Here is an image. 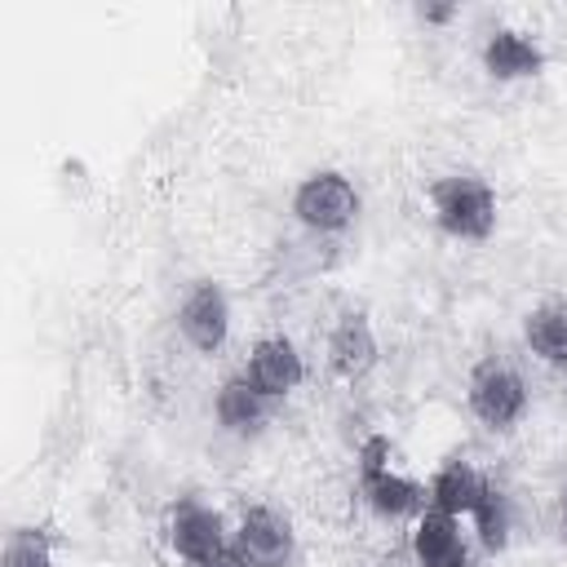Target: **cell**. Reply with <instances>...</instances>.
I'll list each match as a JSON object with an SVG mask.
<instances>
[{"mask_svg":"<svg viewBox=\"0 0 567 567\" xmlns=\"http://www.w3.org/2000/svg\"><path fill=\"white\" fill-rule=\"evenodd\" d=\"M168 549L190 567V563H204V558H213V554H221L226 545H230V536H226V523H221V514L213 509V505H204V501H195V496H186V501H177L173 509H168Z\"/></svg>","mask_w":567,"mask_h":567,"instance_id":"52a82bcc","label":"cell"},{"mask_svg":"<svg viewBox=\"0 0 567 567\" xmlns=\"http://www.w3.org/2000/svg\"><path fill=\"white\" fill-rule=\"evenodd\" d=\"M244 377L275 403V399L292 394L306 381V363H301V354H297V346L288 337H257L252 350H248Z\"/></svg>","mask_w":567,"mask_h":567,"instance_id":"9c48e42d","label":"cell"},{"mask_svg":"<svg viewBox=\"0 0 567 567\" xmlns=\"http://www.w3.org/2000/svg\"><path fill=\"white\" fill-rule=\"evenodd\" d=\"M456 13H461L456 4H416V18H421L425 27H447Z\"/></svg>","mask_w":567,"mask_h":567,"instance_id":"e0dca14e","label":"cell"},{"mask_svg":"<svg viewBox=\"0 0 567 567\" xmlns=\"http://www.w3.org/2000/svg\"><path fill=\"white\" fill-rule=\"evenodd\" d=\"M213 416H217V425H221L226 434H257L261 421L270 416V399H266L244 372H235V377H226V381L217 385V394H213Z\"/></svg>","mask_w":567,"mask_h":567,"instance_id":"7c38bea8","label":"cell"},{"mask_svg":"<svg viewBox=\"0 0 567 567\" xmlns=\"http://www.w3.org/2000/svg\"><path fill=\"white\" fill-rule=\"evenodd\" d=\"M230 545L248 567H292L297 558V532L292 518L275 505H248L239 514V527L230 532Z\"/></svg>","mask_w":567,"mask_h":567,"instance_id":"5b68a950","label":"cell"},{"mask_svg":"<svg viewBox=\"0 0 567 567\" xmlns=\"http://www.w3.org/2000/svg\"><path fill=\"white\" fill-rule=\"evenodd\" d=\"M377 359H381V346H377L372 319L363 310H346L328 332V368H332V377L363 381L377 368Z\"/></svg>","mask_w":567,"mask_h":567,"instance_id":"ba28073f","label":"cell"},{"mask_svg":"<svg viewBox=\"0 0 567 567\" xmlns=\"http://www.w3.org/2000/svg\"><path fill=\"white\" fill-rule=\"evenodd\" d=\"M0 567H53V536L44 527H13L4 536Z\"/></svg>","mask_w":567,"mask_h":567,"instance_id":"2e32d148","label":"cell"},{"mask_svg":"<svg viewBox=\"0 0 567 567\" xmlns=\"http://www.w3.org/2000/svg\"><path fill=\"white\" fill-rule=\"evenodd\" d=\"M412 558H416V567H470V545H465L461 518L425 509L412 523Z\"/></svg>","mask_w":567,"mask_h":567,"instance_id":"30bf717a","label":"cell"},{"mask_svg":"<svg viewBox=\"0 0 567 567\" xmlns=\"http://www.w3.org/2000/svg\"><path fill=\"white\" fill-rule=\"evenodd\" d=\"M190 567H248V563L239 558V549H235V545H226L221 554H213V558H204V563H190Z\"/></svg>","mask_w":567,"mask_h":567,"instance_id":"ac0fdd59","label":"cell"},{"mask_svg":"<svg viewBox=\"0 0 567 567\" xmlns=\"http://www.w3.org/2000/svg\"><path fill=\"white\" fill-rule=\"evenodd\" d=\"M359 496L377 518H421L430 509V487L390 470V439L368 434L359 443Z\"/></svg>","mask_w":567,"mask_h":567,"instance_id":"6da1fadb","label":"cell"},{"mask_svg":"<svg viewBox=\"0 0 567 567\" xmlns=\"http://www.w3.org/2000/svg\"><path fill=\"white\" fill-rule=\"evenodd\" d=\"M487 483H492V478L478 474L470 461H447V465H439L434 478H430V509L461 518V514H470V509L478 505V496L487 492Z\"/></svg>","mask_w":567,"mask_h":567,"instance_id":"4fadbf2b","label":"cell"},{"mask_svg":"<svg viewBox=\"0 0 567 567\" xmlns=\"http://www.w3.org/2000/svg\"><path fill=\"white\" fill-rule=\"evenodd\" d=\"M470 518H474L478 545H483L487 554H501V549L509 545V532H514V514H509V496H505L496 483H487V492L478 496V505L470 509Z\"/></svg>","mask_w":567,"mask_h":567,"instance_id":"9a60e30c","label":"cell"},{"mask_svg":"<svg viewBox=\"0 0 567 567\" xmlns=\"http://www.w3.org/2000/svg\"><path fill=\"white\" fill-rule=\"evenodd\" d=\"M523 341L536 359L563 368L567 363V297H549L527 310L523 319Z\"/></svg>","mask_w":567,"mask_h":567,"instance_id":"5bb4252c","label":"cell"},{"mask_svg":"<svg viewBox=\"0 0 567 567\" xmlns=\"http://www.w3.org/2000/svg\"><path fill=\"white\" fill-rule=\"evenodd\" d=\"M434 226L452 239L483 244L496 230V190L478 173H447L430 186Z\"/></svg>","mask_w":567,"mask_h":567,"instance_id":"7a4b0ae2","label":"cell"},{"mask_svg":"<svg viewBox=\"0 0 567 567\" xmlns=\"http://www.w3.org/2000/svg\"><path fill=\"white\" fill-rule=\"evenodd\" d=\"M465 403L487 430H509L527 412V381L518 377V368H509L505 359L492 354V359L474 363L470 385H465Z\"/></svg>","mask_w":567,"mask_h":567,"instance_id":"3957f363","label":"cell"},{"mask_svg":"<svg viewBox=\"0 0 567 567\" xmlns=\"http://www.w3.org/2000/svg\"><path fill=\"white\" fill-rule=\"evenodd\" d=\"M558 518H563V532H567V492H563V501H558Z\"/></svg>","mask_w":567,"mask_h":567,"instance_id":"d6986e66","label":"cell"},{"mask_svg":"<svg viewBox=\"0 0 567 567\" xmlns=\"http://www.w3.org/2000/svg\"><path fill=\"white\" fill-rule=\"evenodd\" d=\"M292 217L319 235H337L346 230L354 217H359V190L346 173L337 168H323V173H310L297 182L292 190Z\"/></svg>","mask_w":567,"mask_h":567,"instance_id":"277c9868","label":"cell"},{"mask_svg":"<svg viewBox=\"0 0 567 567\" xmlns=\"http://www.w3.org/2000/svg\"><path fill=\"white\" fill-rule=\"evenodd\" d=\"M177 328H182L190 350L217 354L230 337V297H226V288L213 284V279H195L190 292L177 306Z\"/></svg>","mask_w":567,"mask_h":567,"instance_id":"8992f818","label":"cell"},{"mask_svg":"<svg viewBox=\"0 0 567 567\" xmlns=\"http://www.w3.org/2000/svg\"><path fill=\"white\" fill-rule=\"evenodd\" d=\"M483 71L492 80H532L545 71V49L514 27H501L483 40Z\"/></svg>","mask_w":567,"mask_h":567,"instance_id":"8fae6325","label":"cell"}]
</instances>
